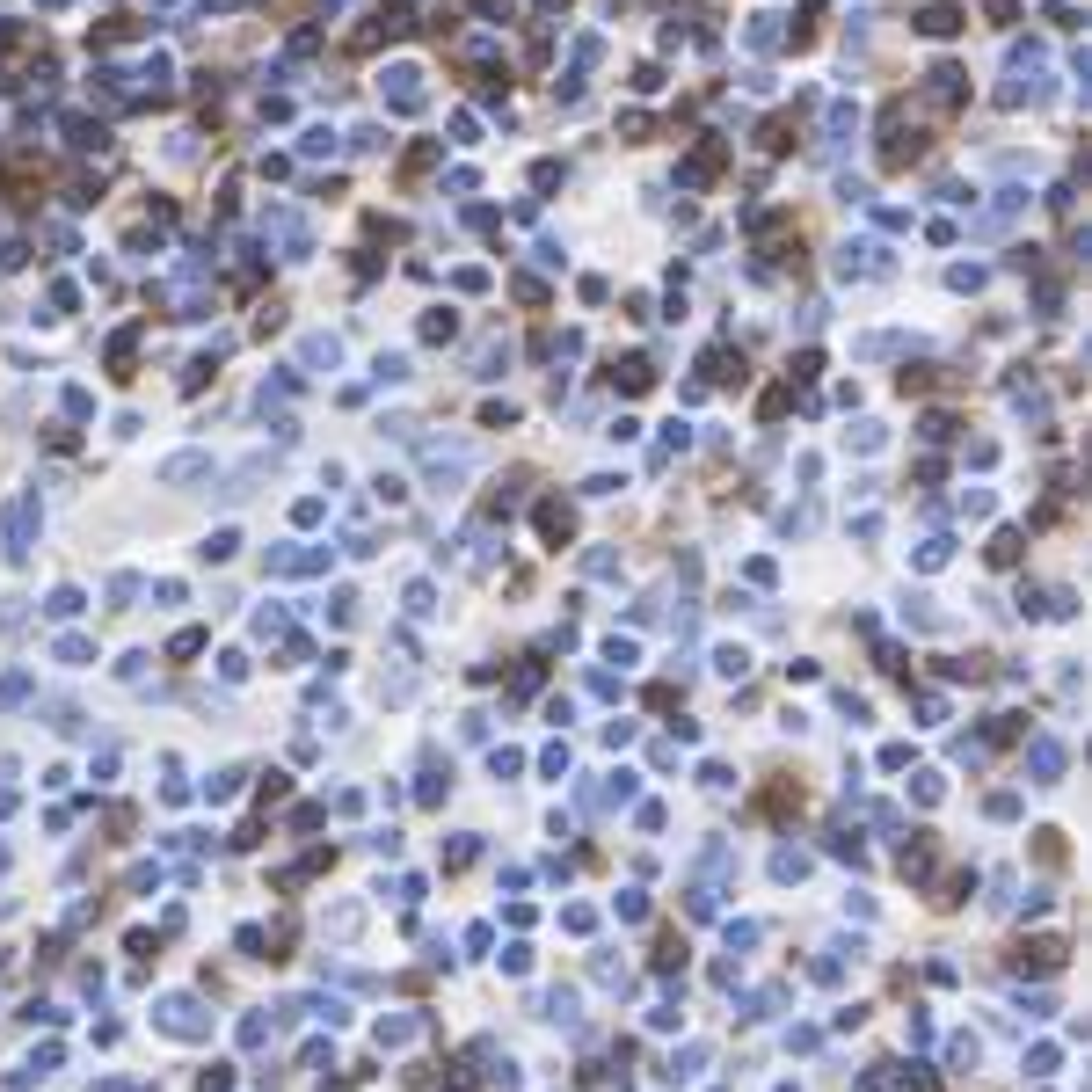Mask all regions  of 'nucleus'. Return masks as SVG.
Wrapping results in <instances>:
<instances>
[{
	"label": "nucleus",
	"mask_w": 1092,
	"mask_h": 1092,
	"mask_svg": "<svg viewBox=\"0 0 1092 1092\" xmlns=\"http://www.w3.org/2000/svg\"><path fill=\"white\" fill-rule=\"evenodd\" d=\"M387 81H394V88H387V95H394V109H415V102H422V73H415V66H394Z\"/></svg>",
	"instance_id": "f257e3e1"
},
{
	"label": "nucleus",
	"mask_w": 1092,
	"mask_h": 1092,
	"mask_svg": "<svg viewBox=\"0 0 1092 1092\" xmlns=\"http://www.w3.org/2000/svg\"><path fill=\"white\" fill-rule=\"evenodd\" d=\"M917 30H925V37H954V30H961V15H954V8H925V15H917Z\"/></svg>",
	"instance_id": "f03ea898"
},
{
	"label": "nucleus",
	"mask_w": 1092,
	"mask_h": 1092,
	"mask_svg": "<svg viewBox=\"0 0 1092 1092\" xmlns=\"http://www.w3.org/2000/svg\"><path fill=\"white\" fill-rule=\"evenodd\" d=\"M648 379H655L648 357H627V364H619V387H627V394H648Z\"/></svg>",
	"instance_id": "7ed1b4c3"
},
{
	"label": "nucleus",
	"mask_w": 1092,
	"mask_h": 1092,
	"mask_svg": "<svg viewBox=\"0 0 1092 1092\" xmlns=\"http://www.w3.org/2000/svg\"><path fill=\"white\" fill-rule=\"evenodd\" d=\"M539 525H546V539H568V510H561V503H546Z\"/></svg>",
	"instance_id": "20e7f679"
}]
</instances>
